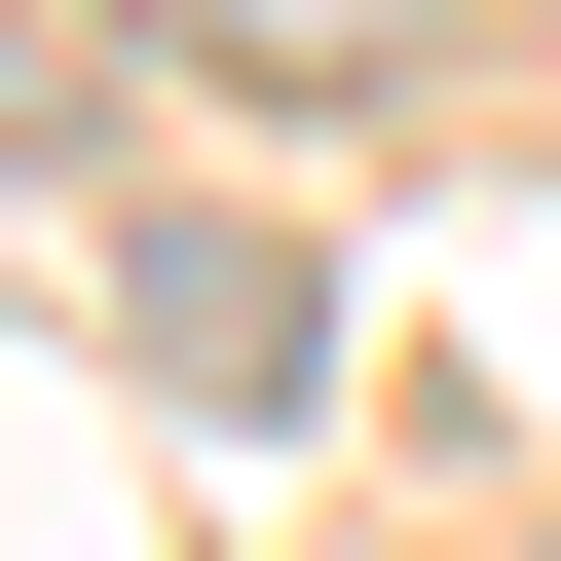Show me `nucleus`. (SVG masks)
Here are the masks:
<instances>
[{
  "label": "nucleus",
  "mask_w": 561,
  "mask_h": 561,
  "mask_svg": "<svg viewBox=\"0 0 561 561\" xmlns=\"http://www.w3.org/2000/svg\"><path fill=\"white\" fill-rule=\"evenodd\" d=\"M113 38H187V76H412V0H113Z\"/></svg>",
  "instance_id": "2"
},
{
  "label": "nucleus",
  "mask_w": 561,
  "mask_h": 561,
  "mask_svg": "<svg viewBox=\"0 0 561 561\" xmlns=\"http://www.w3.org/2000/svg\"><path fill=\"white\" fill-rule=\"evenodd\" d=\"M113 300H150L187 412H300V375H337V337H300V225H113Z\"/></svg>",
  "instance_id": "1"
}]
</instances>
